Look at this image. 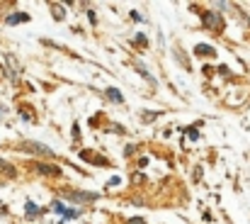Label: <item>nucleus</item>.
<instances>
[{"label": "nucleus", "instance_id": "7", "mask_svg": "<svg viewBox=\"0 0 250 224\" xmlns=\"http://www.w3.org/2000/svg\"><path fill=\"white\" fill-rule=\"evenodd\" d=\"M194 54H197V56H211L214 49H211L209 44H197V47H194Z\"/></svg>", "mask_w": 250, "mask_h": 224}, {"label": "nucleus", "instance_id": "5", "mask_svg": "<svg viewBox=\"0 0 250 224\" xmlns=\"http://www.w3.org/2000/svg\"><path fill=\"white\" fill-rule=\"evenodd\" d=\"M27 20H30L27 13H17V15H10V17L5 20V25H20V22H27Z\"/></svg>", "mask_w": 250, "mask_h": 224}, {"label": "nucleus", "instance_id": "4", "mask_svg": "<svg viewBox=\"0 0 250 224\" xmlns=\"http://www.w3.org/2000/svg\"><path fill=\"white\" fill-rule=\"evenodd\" d=\"M39 173H49V175H61V168L59 166H51V163H37L34 166Z\"/></svg>", "mask_w": 250, "mask_h": 224}, {"label": "nucleus", "instance_id": "3", "mask_svg": "<svg viewBox=\"0 0 250 224\" xmlns=\"http://www.w3.org/2000/svg\"><path fill=\"white\" fill-rule=\"evenodd\" d=\"M22 149L32 151V154H39V156H54V151L47 144H39V141H22Z\"/></svg>", "mask_w": 250, "mask_h": 224}, {"label": "nucleus", "instance_id": "9", "mask_svg": "<svg viewBox=\"0 0 250 224\" xmlns=\"http://www.w3.org/2000/svg\"><path fill=\"white\" fill-rule=\"evenodd\" d=\"M51 209H54V212H59V214H66V207H63V202H61V200H54Z\"/></svg>", "mask_w": 250, "mask_h": 224}, {"label": "nucleus", "instance_id": "8", "mask_svg": "<svg viewBox=\"0 0 250 224\" xmlns=\"http://www.w3.org/2000/svg\"><path fill=\"white\" fill-rule=\"evenodd\" d=\"M25 209H27V217H37V214H39V207H37V205H34L32 200H27Z\"/></svg>", "mask_w": 250, "mask_h": 224}, {"label": "nucleus", "instance_id": "10", "mask_svg": "<svg viewBox=\"0 0 250 224\" xmlns=\"http://www.w3.org/2000/svg\"><path fill=\"white\" fill-rule=\"evenodd\" d=\"M76 217H78V212H76V209H66V214H63V222H66V219H76Z\"/></svg>", "mask_w": 250, "mask_h": 224}, {"label": "nucleus", "instance_id": "2", "mask_svg": "<svg viewBox=\"0 0 250 224\" xmlns=\"http://www.w3.org/2000/svg\"><path fill=\"white\" fill-rule=\"evenodd\" d=\"M66 200H73V202H95L100 195L97 192H85V190H71V192H63Z\"/></svg>", "mask_w": 250, "mask_h": 224}, {"label": "nucleus", "instance_id": "11", "mask_svg": "<svg viewBox=\"0 0 250 224\" xmlns=\"http://www.w3.org/2000/svg\"><path fill=\"white\" fill-rule=\"evenodd\" d=\"M0 171H8V173L13 175V168H10V166H8V163L3 161V158H0Z\"/></svg>", "mask_w": 250, "mask_h": 224}, {"label": "nucleus", "instance_id": "12", "mask_svg": "<svg viewBox=\"0 0 250 224\" xmlns=\"http://www.w3.org/2000/svg\"><path fill=\"white\" fill-rule=\"evenodd\" d=\"M126 224H146V222H143V219H141V217H134V219H129V222H126Z\"/></svg>", "mask_w": 250, "mask_h": 224}, {"label": "nucleus", "instance_id": "6", "mask_svg": "<svg viewBox=\"0 0 250 224\" xmlns=\"http://www.w3.org/2000/svg\"><path fill=\"white\" fill-rule=\"evenodd\" d=\"M105 95H107L112 103H124V95H122L117 88H107V90H105Z\"/></svg>", "mask_w": 250, "mask_h": 224}, {"label": "nucleus", "instance_id": "1", "mask_svg": "<svg viewBox=\"0 0 250 224\" xmlns=\"http://www.w3.org/2000/svg\"><path fill=\"white\" fill-rule=\"evenodd\" d=\"M202 25L211 32H221L223 30V20L219 17V13H204L202 15Z\"/></svg>", "mask_w": 250, "mask_h": 224}]
</instances>
